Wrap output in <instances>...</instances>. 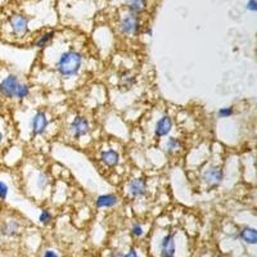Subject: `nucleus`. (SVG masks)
Here are the masks:
<instances>
[{
    "label": "nucleus",
    "mask_w": 257,
    "mask_h": 257,
    "mask_svg": "<svg viewBox=\"0 0 257 257\" xmlns=\"http://www.w3.org/2000/svg\"><path fill=\"white\" fill-rule=\"evenodd\" d=\"M123 257H139V254H138V252L134 248H132L127 253H123Z\"/></svg>",
    "instance_id": "nucleus-27"
},
{
    "label": "nucleus",
    "mask_w": 257,
    "mask_h": 257,
    "mask_svg": "<svg viewBox=\"0 0 257 257\" xmlns=\"http://www.w3.org/2000/svg\"><path fill=\"white\" fill-rule=\"evenodd\" d=\"M70 132L75 139H80V138L88 135V133L90 132V123H89L88 118L84 116L75 117L70 123Z\"/></svg>",
    "instance_id": "nucleus-6"
},
{
    "label": "nucleus",
    "mask_w": 257,
    "mask_h": 257,
    "mask_svg": "<svg viewBox=\"0 0 257 257\" xmlns=\"http://www.w3.org/2000/svg\"><path fill=\"white\" fill-rule=\"evenodd\" d=\"M173 118L170 114H164V116H161L160 118L157 120L155 125V135L157 138H165L171 133L173 130Z\"/></svg>",
    "instance_id": "nucleus-9"
},
{
    "label": "nucleus",
    "mask_w": 257,
    "mask_h": 257,
    "mask_svg": "<svg viewBox=\"0 0 257 257\" xmlns=\"http://www.w3.org/2000/svg\"><path fill=\"white\" fill-rule=\"evenodd\" d=\"M30 94V86L27 84H25V82H20L17 86V89H16V93H15V99L17 100H24L26 99L27 96H29Z\"/></svg>",
    "instance_id": "nucleus-19"
},
{
    "label": "nucleus",
    "mask_w": 257,
    "mask_h": 257,
    "mask_svg": "<svg viewBox=\"0 0 257 257\" xmlns=\"http://www.w3.org/2000/svg\"><path fill=\"white\" fill-rule=\"evenodd\" d=\"M120 202V198L113 194V193H108V194H102V196L96 197L95 206L96 208H111L114 207Z\"/></svg>",
    "instance_id": "nucleus-12"
},
{
    "label": "nucleus",
    "mask_w": 257,
    "mask_h": 257,
    "mask_svg": "<svg viewBox=\"0 0 257 257\" xmlns=\"http://www.w3.org/2000/svg\"><path fill=\"white\" fill-rule=\"evenodd\" d=\"M18 84H20V80L17 75L15 73L7 75L0 80V95L3 96L4 99H15V93Z\"/></svg>",
    "instance_id": "nucleus-3"
},
{
    "label": "nucleus",
    "mask_w": 257,
    "mask_h": 257,
    "mask_svg": "<svg viewBox=\"0 0 257 257\" xmlns=\"http://www.w3.org/2000/svg\"><path fill=\"white\" fill-rule=\"evenodd\" d=\"M52 213H50L49 210H47V208H44V210H41L40 215H39V221H40V224L43 225H49L50 222H52Z\"/></svg>",
    "instance_id": "nucleus-21"
},
{
    "label": "nucleus",
    "mask_w": 257,
    "mask_h": 257,
    "mask_svg": "<svg viewBox=\"0 0 257 257\" xmlns=\"http://www.w3.org/2000/svg\"><path fill=\"white\" fill-rule=\"evenodd\" d=\"M9 196V187L6 181L0 180V201L4 202L7 201Z\"/></svg>",
    "instance_id": "nucleus-23"
},
{
    "label": "nucleus",
    "mask_w": 257,
    "mask_h": 257,
    "mask_svg": "<svg viewBox=\"0 0 257 257\" xmlns=\"http://www.w3.org/2000/svg\"><path fill=\"white\" fill-rule=\"evenodd\" d=\"M128 15L139 16L147 8V0H126Z\"/></svg>",
    "instance_id": "nucleus-15"
},
{
    "label": "nucleus",
    "mask_w": 257,
    "mask_h": 257,
    "mask_svg": "<svg viewBox=\"0 0 257 257\" xmlns=\"http://www.w3.org/2000/svg\"><path fill=\"white\" fill-rule=\"evenodd\" d=\"M132 235L134 238H141L142 235L144 234V229L143 226H142L141 224H138V222H135V224H133L132 226Z\"/></svg>",
    "instance_id": "nucleus-24"
},
{
    "label": "nucleus",
    "mask_w": 257,
    "mask_h": 257,
    "mask_svg": "<svg viewBox=\"0 0 257 257\" xmlns=\"http://www.w3.org/2000/svg\"><path fill=\"white\" fill-rule=\"evenodd\" d=\"M43 257H59V256L56 251H53V249H47V251L44 252V256Z\"/></svg>",
    "instance_id": "nucleus-26"
},
{
    "label": "nucleus",
    "mask_w": 257,
    "mask_h": 257,
    "mask_svg": "<svg viewBox=\"0 0 257 257\" xmlns=\"http://www.w3.org/2000/svg\"><path fill=\"white\" fill-rule=\"evenodd\" d=\"M31 133L34 137H41L47 132L48 125H49V120L44 111H38L31 118Z\"/></svg>",
    "instance_id": "nucleus-5"
},
{
    "label": "nucleus",
    "mask_w": 257,
    "mask_h": 257,
    "mask_svg": "<svg viewBox=\"0 0 257 257\" xmlns=\"http://www.w3.org/2000/svg\"><path fill=\"white\" fill-rule=\"evenodd\" d=\"M20 225L15 220H7L0 224V237L13 238L18 234Z\"/></svg>",
    "instance_id": "nucleus-11"
},
{
    "label": "nucleus",
    "mask_w": 257,
    "mask_h": 257,
    "mask_svg": "<svg viewBox=\"0 0 257 257\" xmlns=\"http://www.w3.org/2000/svg\"><path fill=\"white\" fill-rule=\"evenodd\" d=\"M120 31L122 32L123 35L127 36H133L137 35L138 32L141 31V20L138 16H133V15H127L126 17H123L122 20L120 21Z\"/></svg>",
    "instance_id": "nucleus-4"
},
{
    "label": "nucleus",
    "mask_w": 257,
    "mask_h": 257,
    "mask_svg": "<svg viewBox=\"0 0 257 257\" xmlns=\"http://www.w3.org/2000/svg\"><path fill=\"white\" fill-rule=\"evenodd\" d=\"M82 67V54L76 50H67L62 53L57 59L56 68L58 73L64 79L76 76Z\"/></svg>",
    "instance_id": "nucleus-1"
},
{
    "label": "nucleus",
    "mask_w": 257,
    "mask_h": 257,
    "mask_svg": "<svg viewBox=\"0 0 257 257\" xmlns=\"http://www.w3.org/2000/svg\"><path fill=\"white\" fill-rule=\"evenodd\" d=\"M128 194L132 196V198L139 199L143 198L144 196H147L148 193V185H147V181L143 178H137L133 179L130 183H128Z\"/></svg>",
    "instance_id": "nucleus-8"
},
{
    "label": "nucleus",
    "mask_w": 257,
    "mask_h": 257,
    "mask_svg": "<svg viewBox=\"0 0 257 257\" xmlns=\"http://www.w3.org/2000/svg\"><path fill=\"white\" fill-rule=\"evenodd\" d=\"M9 24H11V29L16 36H24L29 31V18L24 15H20V13L13 15L9 20Z\"/></svg>",
    "instance_id": "nucleus-7"
},
{
    "label": "nucleus",
    "mask_w": 257,
    "mask_h": 257,
    "mask_svg": "<svg viewBox=\"0 0 257 257\" xmlns=\"http://www.w3.org/2000/svg\"><path fill=\"white\" fill-rule=\"evenodd\" d=\"M219 257H224V256H219Z\"/></svg>",
    "instance_id": "nucleus-29"
},
{
    "label": "nucleus",
    "mask_w": 257,
    "mask_h": 257,
    "mask_svg": "<svg viewBox=\"0 0 257 257\" xmlns=\"http://www.w3.org/2000/svg\"><path fill=\"white\" fill-rule=\"evenodd\" d=\"M53 38H54V31L44 32V34L39 36L38 40L35 41V47L39 48V49H40V48L48 47L50 41L53 40Z\"/></svg>",
    "instance_id": "nucleus-18"
},
{
    "label": "nucleus",
    "mask_w": 257,
    "mask_h": 257,
    "mask_svg": "<svg viewBox=\"0 0 257 257\" xmlns=\"http://www.w3.org/2000/svg\"><path fill=\"white\" fill-rule=\"evenodd\" d=\"M202 180L211 189L217 188L224 180V170L216 165H211L202 174Z\"/></svg>",
    "instance_id": "nucleus-2"
},
{
    "label": "nucleus",
    "mask_w": 257,
    "mask_h": 257,
    "mask_svg": "<svg viewBox=\"0 0 257 257\" xmlns=\"http://www.w3.org/2000/svg\"><path fill=\"white\" fill-rule=\"evenodd\" d=\"M245 8L251 11V12H256L257 11V2L256 0H248L247 4H245Z\"/></svg>",
    "instance_id": "nucleus-25"
},
{
    "label": "nucleus",
    "mask_w": 257,
    "mask_h": 257,
    "mask_svg": "<svg viewBox=\"0 0 257 257\" xmlns=\"http://www.w3.org/2000/svg\"><path fill=\"white\" fill-rule=\"evenodd\" d=\"M234 114V107L231 105H228V107H222L217 111V117L219 118H229Z\"/></svg>",
    "instance_id": "nucleus-22"
},
{
    "label": "nucleus",
    "mask_w": 257,
    "mask_h": 257,
    "mask_svg": "<svg viewBox=\"0 0 257 257\" xmlns=\"http://www.w3.org/2000/svg\"><path fill=\"white\" fill-rule=\"evenodd\" d=\"M135 84H137V77H135L132 72L126 71V72H123L122 75H121L120 90L122 91V93H127V91L132 90L135 86Z\"/></svg>",
    "instance_id": "nucleus-14"
},
{
    "label": "nucleus",
    "mask_w": 257,
    "mask_h": 257,
    "mask_svg": "<svg viewBox=\"0 0 257 257\" xmlns=\"http://www.w3.org/2000/svg\"><path fill=\"white\" fill-rule=\"evenodd\" d=\"M176 252L175 237L174 234H166L160 243L161 257H174Z\"/></svg>",
    "instance_id": "nucleus-10"
},
{
    "label": "nucleus",
    "mask_w": 257,
    "mask_h": 257,
    "mask_svg": "<svg viewBox=\"0 0 257 257\" xmlns=\"http://www.w3.org/2000/svg\"><path fill=\"white\" fill-rule=\"evenodd\" d=\"M181 146H183V143H181L180 139H178V138H169L166 143H165V151L169 155H175V153L180 151Z\"/></svg>",
    "instance_id": "nucleus-17"
},
{
    "label": "nucleus",
    "mask_w": 257,
    "mask_h": 257,
    "mask_svg": "<svg viewBox=\"0 0 257 257\" xmlns=\"http://www.w3.org/2000/svg\"><path fill=\"white\" fill-rule=\"evenodd\" d=\"M36 184H38V188L40 190H45L50 184V179L48 176V174L40 173L38 175V180H36Z\"/></svg>",
    "instance_id": "nucleus-20"
},
{
    "label": "nucleus",
    "mask_w": 257,
    "mask_h": 257,
    "mask_svg": "<svg viewBox=\"0 0 257 257\" xmlns=\"http://www.w3.org/2000/svg\"><path fill=\"white\" fill-rule=\"evenodd\" d=\"M239 238L247 244L254 245L257 243V231L254 228L251 226H244L240 229L239 231Z\"/></svg>",
    "instance_id": "nucleus-16"
},
{
    "label": "nucleus",
    "mask_w": 257,
    "mask_h": 257,
    "mask_svg": "<svg viewBox=\"0 0 257 257\" xmlns=\"http://www.w3.org/2000/svg\"><path fill=\"white\" fill-rule=\"evenodd\" d=\"M3 142H4V134H3V132L0 130V147H2Z\"/></svg>",
    "instance_id": "nucleus-28"
},
{
    "label": "nucleus",
    "mask_w": 257,
    "mask_h": 257,
    "mask_svg": "<svg viewBox=\"0 0 257 257\" xmlns=\"http://www.w3.org/2000/svg\"><path fill=\"white\" fill-rule=\"evenodd\" d=\"M100 161H102L103 164L107 167L113 169V167H117L118 164H120V155H118V152L114 151V149L103 151V152L100 153Z\"/></svg>",
    "instance_id": "nucleus-13"
}]
</instances>
